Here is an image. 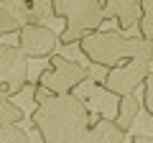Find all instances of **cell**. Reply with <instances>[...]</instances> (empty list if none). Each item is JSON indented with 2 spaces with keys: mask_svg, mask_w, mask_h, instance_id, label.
I'll return each instance as SVG.
<instances>
[{
  "mask_svg": "<svg viewBox=\"0 0 153 143\" xmlns=\"http://www.w3.org/2000/svg\"><path fill=\"white\" fill-rule=\"evenodd\" d=\"M31 123L41 136V143H87L92 112L76 92L49 95L36 105Z\"/></svg>",
  "mask_w": 153,
  "mask_h": 143,
  "instance_id": "obj_1",
  "label": "cell"
},
{
  "mask_svg": "<svg viewBox=\"0 0 153 143\" xmlns=\"http://www.w3.org/2000/svg\"><path fill=\"white\" fill-rule=\"evenodd\" d=\"M79 51L97 66H117L123 59H153V41L140 36H123L117 31H94L79 41Z\"/></svg>",
  "mask_w": 153,
  "mask_h": 143,
  "instance_id": "obj_2",
  "label": "cell"
},
{
  "mask_svg": "<svg viewBox=\"0 0 153 143\" xmlns=\"http://www.w3.org/2000/svg\"><path fill=\"white\" fill-rule=\"evenodd\" d=\"M54 18H66V28L59 33V44L71 46L84 36L100 31L105 16L100 0H49Z\"/></svg>",
  "mask_w": 153,
  "mask_h": 143,
  "instance_id": "obj_3",
  "label": "cell"
},
{
  "mask_svg": "<svg viewBox=\"0 0 153 143\" xmlns=\"http://www.w3.org/2000/svg\"><path fill=\"white\" fill-rule=\"evenodd\" d=\"M84 79H89L87 66H82L79 61L66 59V56L51 54L49 56V66L41 69L36 84H41L49 95H71Z\"/></svg>",
  "mask_w": 153,
  "mask_h": 143,
  "instance_id": "obj_4",
  "label": "cell"
},
{
  "mask_svg": "<svg viewBox=\"0 0 153 143\" xmlns=\"http://www.w3.org/2000/svg\"><path fill=\"white\" fill-rule=\"evenodd\" d=\"M28 82V56L21 46L0 44V97H13L23 92Z\"/></svg>",
  "mask_w": 153,
  "mask_h": 143,
  "instance_id": "obj_5",
  "label": "cell"
},
{
  "mask_svg": "<svg viewBox=\"0 0 153 143\" xmlns=\"http://www.w3.org/2000/svg\"><path fill=\"white\" fill-rule=\"evenodd\" d=\"M151 61L148 59H130L128 64H117L112 69H107V74L102 77V87L107 89L115 97H125V95H133L138 89V84H143Z\"/></svg>",
  "mask_w": 153,
  "mask_h": 143,
  "instance_id": "obj_6",
  "label": "cell"
},
{
  "mask_svg": "<svg viewBox=\"0 0 153 143\" xmlns=\"http://www.w3.org/2000/svg\"><path fill=\"white\" fill-rule=\"evenodd\" d=\"M59 44V33H54L49 26L38 23H23L18 31V46L28 59H46L54 54Z\"/></svg>",
  "mask_w": 153,
  "mask_h": 143,
  "instance_id": "obj_7",
  "label": "cell"
},
{
  "mask_svg": "<svg viewBox=\"0 0 153 143\" xmlns=\"http://www.w3.org/2000/svg\"><path fill=\"white\" fill-rule=\"evenodd\" d=\"M102 16L115 18L120 31H128L140 21V3L138 0H105L102 3Z\"/></svg>",
  "mask_w": 153,
  "mask_h": 143,
  "instance_id": "obj_8",
  "label": "cell"
},
{
  "mask_svg": "<svg viewBox=\"0 0 153 143\" xmlns=\"http://www.w3.org/2000/svg\"><path fill=\"white\" fill-rule=\"evenodd\" d=\"M87 143H125V130L110 118H97L89 125Z\"/></svg>",
  "mask_w": 153,
  "mask_h": 143,
  "instance_id": "obj_9",
  "label": "cell"
},
{
  "mask_svg": "<svg viewBox=\"0 0 153 143\" xmlns=\"http://www.w3.org/2000/svg\"><path fill=\"white\" fill-rule=\"evenodd\" d=\"M115 107H117L115 110V123H117V128H123L128 133L133 128V123H135L138 112H140V100L135 95H125V97H117Z\"/></svg>",
  "mask_w": 153,
  "mask_h": 143,
  "instance_id": "obj_10",
  "label": "cell"
},
{
  "mask_svg": "<svg viewBox=\"0 0 153 143\" xmlns=\"http://www.w3.org/2000/svg\"><path fill=\"white\" fill-rule=\"evenodd\" d=\"M138 3H140V21H138L140 39L153 41V0H138Z\"/></svg>",
  "mask_w": 153,
  "mask_h": 143,
  "instance_id": "obj_11",
  "label": "cell"
},
{
  "mask_svg": "<svg viewBox=\"0 0 153 143\" xmlns=\"http://www.w3.org/2000/svg\"><path fill=\"white\" fill-rule=\"evenodd\" d=\"M23 118H26V112L16 102H10L8 97H0V125H18Z\"/></svg>",
  "mask_w": 153,
  "mask_h": 143,
  "instance_id": "obj_12",
  "label": "cell"
},
{
  "mask_svg": "<svg viewBox=\"0 0 153 143\" xmlns=\"http://www.w3.org/2000/svg\"><path fill=\"white\" fill-rule=\"evenodd\" d=\"M0 143H31L21 125H0Z\"/></svg>",
  "mask_w": 153,
  "mask_h": 143,
  "instance_id": "obj_13",
  "label": "cell"
},
{
  "mask_svg": "<svg viewBox=\"0 0 153 143\" xmlns=\"http://www.w3.org/2000/svg\"><path fill=\"white\" fill-rule=\"evenodd\" d=\"M18 31H21V21H18V18H13L5 8L0 5V39H3V36H8V33H18Z\"/></svg>",
  "mask_w": 153,
  "mask_h": 143,
  "instance_id": "obj_14",
  "label": "cell"
},
{
  "mask_svg": "<svg viewBox=\"0 0 153 143\" xmlns=\"http://www.w3.org/2000/svg\"><path fill=\"white\" fill-rule=\"evenodd\" d=\"M140 107H146V112L153 118V72H148L146 79H143V100Z\"/></svg>",
  "mask_w": 153,
  "mask_h": 143,
  "instance_id": "obj_15",
  "label": "cell"
},
{
  "mask_svg": "<svg viewBox=\"0 0 153 143\" xmlns=\"http://www.w3.org/2000/svg\"><path fill=\"white\" fill-rule=\"evenodd\" d=\"M130 143H153V136H135Z\"/></svg>",
  "mask_w": 153,
  "mask_h": 143,
  "instance_id": "obj_16",
  "label": "cell"
}]
</instances>
